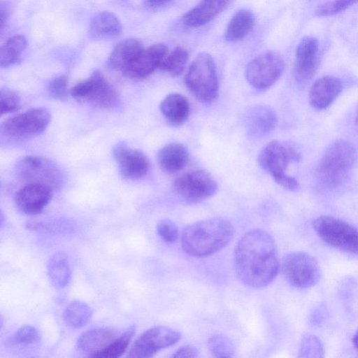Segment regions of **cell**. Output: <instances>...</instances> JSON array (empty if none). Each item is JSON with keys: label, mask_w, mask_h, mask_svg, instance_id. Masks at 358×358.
Instances as JSON below:
<instances>
[{"label": "cell", "mask_w": 358, "mask_h": 358, "mask_svg": "<svg viewBox=\"0 0 358 358\" xmlns=\"http://www.w3.org/2000/svg\"><path fill=\"white\" fill-rule=\"evenodd\" d=\"M234 266L239 280L245 285L259 288L269 285L279 271L275 241L262 229H252L238 242Z\"/></svg>", "instance_id": "1"}, {"label": "cell", "mask_w": 358, "mask_h": 358, "mask_svg": "<svg viewBox=\"0 0 358 358\" xmlns=\"http://www.w3.org/2000/svg\"><path fill=\"white\" fill-rule=\"evenodd\" d=\"M234 229L224 218H212L187 226L182 234L183 250L194 257H205L222 250L231 241Z\"/></svg>", "instance_id": "2"}, {"label": "cell", "mask_w": 358, "mask_h": 358, "mask_svg": "<svg viewBox=\"0 0 358 358\" xmlns=\"http://www.w3.org/2000/svg\"><path fill=\"white\" fill-rule=\"evenodd\" d=\"M357 158L354 145L338 140L326 149L315 170L317 182L324 187H335L349 176Z\"/></svg>", "instance_id": "3"}, {"label": "cell", "mask_w": 358, "mask_h": 358, "mask_svg": "<svg viewBox=\"0 0 358 358\" xmlns=\"http://www.w3.org/2000/svg\"><path fill=\"white\" fill-rule=\"evenodd\" d=\"M301 155L296 146L291 142L273 140L266 144L259 152L258 164L268 173L279 185L291 191L299 188L298 181L286 174L288 165L299 162Z\"/></svg>", "instance_id": "4"}, {"label": "cell", "mask_w": 358, "mask_h": 358, "mask_svg": "<svg viewBox=\"0 0 358 358\" xmlns=\"http://www.w3.org/2000/svg\"><path fill=\"white\" fill-rule=\"evenodd\" d=\"M185 83L191 94L203 103H210L217 98L218 78L211 55L201 52L195 57L186 73Z\"/></svg>", "instance_id": "5"}, {"label": "cell", "mask_w": 358, "mask_h": 358, "mask_svg": "<svg viewBox=\"0 0 358 358\" xmlns=\"http://www.w3.org/2000/svg\"><path fill=\"white\" fill-rule=\"evenodd\" d=\"M312 227L327 245L345 252L358 254V229L350 224L331 215L315 219Z\"/></svg>", "instance_id": "6"}, {"label": "cell", "mask_w": 358, "mask_h": 358, "mask_svg": "<svg viewBox=\"0 0 358 358\" xmlns=\"http://www.w3.org/2000/svg\"><path fill=\"white\" fill-rule=\"evenodd\" d=\"M70 94L78 101L85 102L102 109H111L119 101L117 92L99 70L76 84Z\"/></svg>", "instance_id": "7"}, {"label": "cell", "mask_w": 358, "mask_h": 358, "mask_svg": "<svg viewBox=\"0 0 358 358\" xmlns=\"http://www.w3.org/2000/svg\"><path fill=\"white\" fill-rule=\"evenodd\" d=\"M281 270L285 279L293 287L309 288L315 286L321 277L317 259L305 252H292L286 255Z\"/></svg>", "instance_id": "8"}, {"label": "cell", "mask_w": 358, "mask_h": 358, "mask_svg": "<svg viewBox=\"0 0 358 358\" xmlns=\"http://www.w3.org/2000/svg\"><path fill=\"white\" fill-rule=\"evenodd\" d=\"M50 119V114L45 108H31L7 118L1 124V133L13 140L27 139L43 134Z\"/></svg>", "instance_id": "9"}, {"label": "cell", "mask_w": 358, "mask_h": 358, "mask_svg": "<svg viewBox=\"0 0 358 358\" xmlns=\"http://www.w3.org/2000/svg\"><path fill=\"white\" fill-rule=\"evenodd\" d=\"M284 60L275 51H266L252 59L245 69V78L255 90L263 91L273 86L284 70Z\"/></svg>", "instance_id": "10"}, {"label": "cell", "mask_w": 358, "mask_h": 358, "mask_svg": "<svg viewBox=\"0 0 358 358\" xmlns=\"http://www.w3.org/2000/svg\"><path fill=\"white\" fill-rule=\"evenodd\" d=\"M176 195L187 203H197L214 196L218 185L204 170H192L178 177L173 182Z\"/></svg>", "instance_id": "11"}, {"label": "cell", "mask_w": 358, "mask_h": 358, "mask_svg": "<svg viewBox=\"0 0 358 358\" xmlns=\"http://www.w3.org/2000/svg\"><path fill=\"white\" fill-rule=\"evenodd\" d=\"M15 170L19 178L27 183H38L52 189L60 187L62 176L50 160L40 156H27L18 161Z\"/></svg>", "instance_id": "12"}, {"label": "cell", "mask_w": 358, "mask_h": 358, "mask_svg": "<svg viewBox=\"0 0 358 358\" xmlns=\"http://www.w3.org/2000/svg\"><path fill=\"white\" fill-rule=\"evenodd\" d=\"M180 338L177 331L162 325L155 326L144 331L131 345L128 357L146 358L158 351L176 344Z\"/></svg>", "instance_id": "13"}, {"label": "cell", "mask_w": 358, "mask_h": 358, "mask_svg": "<svg viewBox=\"0 0 358 358\" xmlns=\"http://www.w3.org/2000/svg\"><path fill=\"white\" fill-rule=\"evenodd\" d=\"M319 45L310 36L303 37L297 45L294 65V76L301 85L307 84L315 75L319 65Z\"/></svg>", "instance_id": "14"}, {"label": "cell", "mask_w": 358, "mask_h": 358, "mask_svg": "<svg viewBox=\"0 0 358 358\" xmlns=\"http://www.w3.org/2000/svg\"><path fill=\"white\" fill-rule=\"evenodd\" d=\"M113 155L118 164L122 177L138 180L145 176L149 169L148 160L139 150L130 148L126 143H117L113 148Z\"/></svg>", "instance_id": "15"}, {"label": "cell", "mask_w": 358, "mask_h": 358, "mask_svg": "<svg viewBox=\"0 0 358 358\" xmlns=\"http://www.w3.org/2000/svg\"><path fill=\"white\" fill-rule=\"evenodd\" d=\"M168 55V48L163 43L153 44L144 48L134 61L127 66L122 73L134 79L148 77L157 69Z\"/></svg>", "instance_id": "16"}, {"label": "cell", "mask_w": 358, "mask_h": 358, "mask_svg": "<svg viewBox=\"0 0 358 358\" xmlns=\"http://www.w3.org/2000/svg\"><path fill=\"white\" fill-rule=\"evenodd\" d=\"M53 189L38 183H27L22 187L15 196L17 207L27 215L41 213L49 203Z\"/></svg>", "instance_id": "17"}, {"label": "cell", "mask_w": 358, "mask_h": 358, "mask_svg": "<svg viewBox=\"0 0 358 358\" xmlns=\"http://www.w3.org/2000/svg\"><path fill=\"white\" fill-rule=\"evenodd\" d=\"M278 117L268 106L258 105L250 108L245 117V128L248 136L259 138L268 135L276 127Z\"/></svg>", "instance_id": "18"}, {"label": "cell", "mask_w": 358, "mask_h": 358, "mask_svg": "<svg viewBox=\"0 0 358 358\" xmlns=\"http://www.w3.org/2000/svg\"><path fill=\"white\" fill-rule=\"evenodd\" d=\"M342 90L343 84L338 78L322 76L312 85L309 92V103L315 110L325 109L336 99Z\"/></svg>", "instance_id": "19"}, {"label": "cell", "mask_w": 358, "mask_h": 358, "mask_svg": "<svg viewBox=\"0 0 358 358\" xmlns=\"http://www.w3.org/2000/svg\"><path fill=\"white\" fill-rule=\"evenodd\" d=\"M234 0H201L185 13L182 20L190 27L203 26L222 12Z\"/></svg>", "instance_id": "20"}, {"label": "cell", "mask_w": 358, "mask_h": 358, "mask_svg": "<svg viewBox=\"0 0 358 358\" xmlns=\"http://www.w3.org/2000/svg\"><path fill=\"white\" fill-rule=\"evenodd\" d=\"M118 336L119 332L112 327L92 329L80 335L77 346L91 357L106 348Z\"/></svg>", "instance_id": "21"}, {"label": "cell", "mask_w": 358, "mask_h": 358, "mask_svg": "<svg viewBox=\"0 0 358 358\" xmlns=\"http://www.w3.org/2000/svg\"><path fill=\"white\" fill-rule=\"evenodd\" d=\"M188 158V150L183 144L170 143L159 150L157 161L164 173L174 174L186 166Z\"/></svg>", "instance_id": "22"}, {"label": "cell", "mask_w": 358, "mask_h": 358, "mask_svg": "<svg viewBox=\"0 0 358 358\" xmlns=\"http://www.w3.org/2000/svg\"><path fill=\"white\" fill-rule=\"evenodd\" d=\"M144 49L136 38H127L120 42L113 50L108 59L110 69L122 71L129 66Z\"/></svg>", "instance_id": "23"}, {"label": "cell", "mask_w": 358, "mask_h": 358, "mask_svg": "<svg viewBox=\"0 0 358 358\" xmlns=\"http://www.w3.org/2000/svg\"><path fill=\"white\" fill-rule=\"evenodd\" d=\"M160 111L171 125L182 124L189 115V104L187 98L179 93H171L160 103Z\"/></svg>", "instance_id": "24"}, {"label": "cell", "mask_w": 358, "mask_h": 358, "mask_svg": "<svg viewBox=\"0 0 358 358\" xmlns=\"http://www.w3.org/2000/svg\"><path fill=\"white\" fill-rule=\"evenodd\" d=\"M48 276L52 285L57 289L66 287L71 278V269L67 255L63 251L55 252L47 263Z\"/></svg>", "instance_id": "25"}, {"label": "cell", "mask_w": 358, "mask_h": 358, "mask_svg": "<svg viewBox=\"0 0 358 358\" xmlns=\"http://www.w3.org/2000/svg\"><path fill=\"white\" fill-rule=\"evenodd\" d=\"M89 32L93 38L111 39L122 32V25L118 18L110 12H101L92 19Z\"/></svg>", "instance_id": "26"}, {"label": "cell", "mask_w": 358, "mask_h": 358, "mask_svg": "<svg viewBox=\"0 0 358 358\" xmlns=\"http://www.w3.org/2000/svg\"><path fill=\"white\" fill-rule=\"evenodd\" d=\"M255 22V15L250 10L239 9L229 21L225 33L226 40L231 42L241 40L252 30Z\"/></svg>", "instance_id": "27"}, {"label": "cell", "mask_w": 358, "mask_h": 358, "mask_svg": "<svg viewBox=\"0 0 358 358\" xmlns=\"http://www.w3.org/2000/svg\"><path fill=\"white\" fill-rule=\"evenodd\" d=\"M92 314V310L86 303L74 300L66 306L62 317L66 326L78 329L85 326L90 322Z\"/></svg>", "instance_id": "28"}, {"label": "cell", "mask_w": 358, "mask_h": 358, "mask_svg": "<svg viewBox=\"0 0 358 358\" xmlns=\"http://www.w3.org/2000/svg\"><path fill=\"white\" fill-rule=\"evenodd\" d=\"M26 46L27 40L22 35H16L7 40L0 50L1 67L8 68L18 64Z\"/></svg>", "instance_id": "29"}, {"label": "cell", "mask_w": 358, "mask_h": 358, "mask_svg": "<svg viewBox=\"0 0 358 358\" xmlns=\"http://www.w3.org/2000/svg\"><path fill=\"white\" fill-rule=\"evenodd\" d=\"M135 333L136 326H130L122 334L119 335L106 348L91 357L94 358H117L121 357L128 348Z\"/></svg>", "instance_id": "30"}, {"label": "cell", "mask_w": 358, "mask_h": 358, "mask_svg": "<svg viewBox=\"0 0 358 358\" xmlns=\"http://www.w3.org/2000/svg\"><path fill=\"white\" fill-rule=\"evenodd\" d=\"M187 60V50L182 47H177L166 55L159 69L171 76H178L183 72Z\"/></svg>", "instance_id": "31"}, {"label": "cell", "mask_w": 358, "mask_h": 358, "mask_svg": "<svg viewBox=\"0 0 358 358\" xmlns=\"http://www.w3.org/2000/svg\"><path fill=\"white\" fill-rule=\"evenodd\" d=\"M207 346L210 354L215 357H232L236 353V345L232 340L223 334L211 336Z\"/></svg>", "instance_id": "32"}, {"label": "cell", "mask_w": 358, "mask_h": 358, "mask_svg": "<svg viewBox=\"0 0 358 358\" xmlns=\"http://www.w3.org/2000/svg\"><path fill=\"white\" fill-rule=\"evenodd\" d=\"M324 357L323 345L315 335L306 333L301 338L298 357L322 358Z\"/></svg>", "instance_id": "33"}, {"label": "cell", "mask_w": 358, "mask_h": 358, "mask_svg": "<svg viewBox=\"0 0 358 358\" xmlns=\"http://www.w3.org/2000/svg\"><path fill=\"white\" fill-rule=\"evenodd\" d=\"M41 340L38 329L31 325H24L19 328L7 341L8 345H33Z\"/></svg>", "instance_id": "34"}, {"label": "cell", "mask_w": 358, "mask_h": 358, "mask_svg": "<svg viewBox=\"0 0 358 358\" xmlns=\"http://www.w3.org/2000/svg\"><path fill=\"white\" fill-rule=\"evenodd\" d=\"M357 3L358 0H332L318 6L315 10V15L318 17L334 15Z\"/></svg>", "instance_id": "35"}, {"label": "cell", "mask_w": 358, "mask_h": 358, "mask_svg": "<svg viewBox=\"0 0 358 358\" xmlns=\"http://www.w3.org/2000/svg\"><path fill=\"white\" fill-rule=\"evenodd\" d=\"M20 96L12 89L3 87L0 91V113H13L20 108Z\"/></svg>", "instance_id": "36"}, {"label": "cell", "mask_w": 358, "mask_h": 358, "mask_svg": "<svg viewBox=\"0 0 358 358\" xmlns=\"http://www.w3.org/2000/svg\"><path fill=\"white\" fill-rule=\"evenodd\" d=\"M158 235L166 243H174L178 237V230L176 225L169 219L161 220L157 226Z\"/></svg>", "instance_id": "37"}, {"label": "cell", "mask_w": 358, "mask_h": 358, "mask_svg": "<svg viewBox=\"0 0 358 358\" xmlns=\"http://www.w3.org/2000/svg\"><path fill=\"white\" fill-rule=\"evenodd\" d=\"M68 87V78L66 76H59L53 78L48 85V92L55 99H62L66 96Z\"/></svg>", "instance_id": "38"}, {"label": "cell", "mask_w": 358, "mask_h": 358, "mask_svg": "<svg viewBox=\"0 0 358 358\" xmlns=\"http://www.w3.org/2000/svg\"><path fill=\"white\" fill-rule=\"evenodd\" d=\"M327 315V309L323 306H319L311 313L310 322L313 326H319L324 322Z\"/></svg>", "instance_id": "39"}, {"label": "cell", "mask_w": 358, "mask_h": 358, "mask_svg": "<svg viewBox=\"0 0 358 358\" xmlns=\"http://www.w3.org/2000/svg\"><path fill=\"white\" fill-rule=\"evenodd\" d=\"M173 357H197L198 350L192 345H184L176 350L172 355Z\"/></svg>", "instance_id": "40"}, {"label": "cell", "mask_w": 358, "mask_h": 358, "mask_svg": "<svg viewBox=\"0 0 358 358\" xmlns=\"http://www.w3.org/2000/svg\"><path fill=\"white\" fill-rule=\"evenodd\" d=\"M171 0H145L147 6L150 8H159L167 4Z\"/></svg>", "instance_id": "41"}, {"label": "cell", "mask_w": 358, "mask_h": 358, "mask_svg": "<svg viewBox=\"0 0 358 358\" xmlns=\"http://www.w3.org/2000/svg\"><path fill=\"white\" fill-rule=\"evenodd\" d=\"M8 19V11L3 6L1 7V27L3 28V24L6 22Z\"/></svg>", "instance_id": "42"}, {"label": "cell", "mask_w": 358, "mask_h": 358, "mask_svg": "<svg viewBox=\"0 0 358 358\" xmlns=\"http://www.w3.org/2000/svg\"><path fill=\"white\" fill-rule=\"evenodd\" d=\"M352 344L355 348L358 351V329L355 331L352 338Z\"/></svg>", "instance_id": "43"}, {"label": "cell", "mask_w": 358, "mask_h": 358, "mask_svg": "<svg viewBox=\"0 0 358 358\" xmlns=\"http://www.w3.org/2000/svg\"><path fill=\"white\" fill-rule=\"evenodd\" d=\"M356 121L358 124V108H357V113H356Z\"/></svg>", "instance_id": "44"}]
</instances>
